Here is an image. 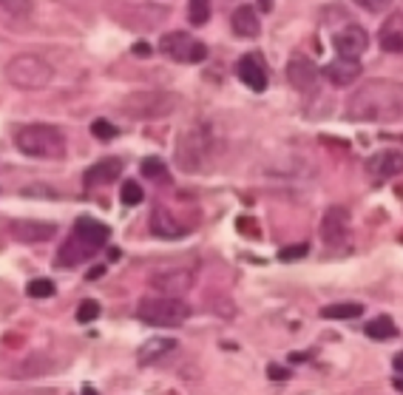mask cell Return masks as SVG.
<instances>
[{
	"mask_svg": "<svg viewBox=\"0 0 403 395\" xmlns=\"http://www.w3.org/2000/svg\"><path fill=\"white\" fill-rule=\"evenodd\" d=\"M173 350H176V339L153 336V339H148V341L136 350V361H139V367H151V364L162 361L168 353H173Z\"/></svg>",
	"mask_w": 403,
	"mask_h": 395,
	"instance_id": "cell-18",
	"label": "cell"
},
{
	"mask_svg": "<svg viewBox=\"0 0 403 395\" xmlns=\"http://www.w3.org/2000/svg\"><path fill=\"white\" fill-rule=\"evenodd\" d=\"M139 171H142V176H148L151 182H159V185L168 182V168H165V162H162L159 156H148V159H142Z\"/></svg>",
	"mask_w": 403,
	"mask_h": 395,
	"instance_id": "cell-25",
	"label": "cell"
},
{
	"mask_svg": "<svg viewBox=\"0 0 403 395\" xmlns=\"http://www.w3.org/2000/svg\"><path fill=\"white\" fill-rule=\"evenodd\" d=\"M361 313H364V307H361V304H355V301L327 304V307L321 310V316H324V319H335V321H344V319H355V316H361Z\"/></svg>",
	"mask_w": 403,
	"mask_h": 395,
	"instance_id": "cell-24",
	"label": "cell"
},
{
	"mask_svg": "<svg viewBox=\"0 0 403 395\" xmlns=\"http://www.w3.org/2000/svg\"><path fill=\"white\" fill-rule=\"evenodd\" d=\"M392 364H395V370H398V373H403V353H398V356L392 359Z\"/></svg>",
	"mask_w": 403,
	"mask_h": 395,
	"instance_id": "cell-35",
	"label": "cell"
},
{
	"mask_svg": "<svg viewBox=\"0 0 403 395\" xmlns=\"http://www.w3.org/2000/svg\"><path fill=\"white\" fill-rule=\"evenodd\" d=\"M236 74H239V80H242L248 89H253V91H265V89H267V69H265V63H262L259 54H245V57L236 63Z\"/></svg>",
	"mask_w": 403,
	"mask_h": 395,
	"instance_id": "cell-12",
	"label": "cell"
},
{
	"mask_svg": "<svg viewBox=\"0 0 403 395\" xmlns=\"http://www.w3.org/2000/svg\"><path fill=\"white\" fill-rule=\"evenodd\" d=\"M321 239H324L327 245H332V248H338V245H344V242L350 239V211H347V208L335 205V208H330V211L324 214Z\"/></svg>",
	"mask_w": 403,
	"mask_h": 395,
	"instance_id": "cell-9",
	"label": "cell"
},
{
	"mask_svg": "<svg viewBox=\"0 0 403 395\" xmlns=\"http://www.w3.org/2000/svg\"><path fill=\"white\" fill-rule=\"evenodd\" d=\"M216 139L208 126H190L176 136L173 142V156H176V165L188 174H196V171H205L210 165V159L216 156Z\"/></svg>",
	"mask_w": 403,
	"mask_h": 395,
	"instance_id": "cell-2",
	"label": "cell"
},
{
	"mask_svg": "<svg viewBox=\"0 0 403 395\" xmlns=\"http://www.w3.org/2000/svg\"><path fill=\"white\" fill-rule=\"evenodd\" d=\"M381 49L389 54H401L403 51V11H395L387 17V23L381 26Z\"/></svg>",
	"mask_w": 403,
	"mask_h": 395,
	"instance_id": "cell-19",
	"label": "cell"
},
{
	"mask_svg": "<svg viewBox=\"0 0 403 395\" xmlns=\"http://www.w3.org/2000/svg\"><path fill=\"white\" fill-rule=\"evenodd\" d=\"M151 234H153V236H159V239H179V236H185V234H188V228H185V225H179V222L168 214V208L156 205V208L151 211Z\"/></svg>",
	"mask_w": 403,
	"mask_h": 395,
	"instance_id": "cell-17",
	"label": "cell"
},
{
	"mask_svg": "<svg viewBox=\"0 0 403 395\" xmlns=\"http://www.w3.org/2000/svg\"><path fill=\"white\" fill-rule=\"evenodd\" d=\"M94 319H100V301H94V299L80 301V307H77V321H80V324H88V321H94Z\"/></svg>",
	"mask_w": 403,
	"mask_h": 395,
	"instance_id": "cell-29",
	"label": "cell"
},
{
	"mask_svg": "<svg viewBox=\"0 0 403 395\" xmlns=\"http://www.w3.org/2000/svg\"><path fill=\"white\" fill-rule=\"evenodd\" d=\"M120 199H123V205H139L142 199H145V194H142V188H139V182H123V191H120Z\"/></svg>",
	"mask_w": 403,
	"mask_h": 395,
	"instance_id": "cell-30",
	"label": "cell"
},
{
	"mask_svg": "<svg viewBox=\"0 0 403 395\" xmlns=\"http://www.w3.org/2000/svg\"><path fill=\"white\" fill-rule=\"evenodd\" d=\"M188 17L193 26H205L210 20V0H188Z\"/></svg>",
	"mask_w": 403,
	"mask_h": 395,
	"instance_id": "cell-26",
	"label": "cell"
},
{
	"mask_svg": "<svg viewBox=\"0 0 403 395\" xmlns=\"http://www.w3.org/2000/svg\"><path fill=\"white\" fill-rule=\"evenodd\" d=\"M364 333H367L369 339H375V341H389V339L398 336V327H395V321H392L389 316H378V319L367 321Z\"/></svg>",
	"mask_w": 403,
	"mask_h": 395,
	"instance_id": "cell-23",
	"label": "cell"
},
{
	"mask_svg": "<svg viewBox=\"0 0 403 395\" xmlns=\"http://www.w3.org/2000/svg\"><path fill=\"white\" fill-rule=\"evenodd\" d=\"M54 69L40 54H17L6 63V80L20 91H40L51 83Z\"/></svg>",
	"mask_w": 403,
	"mask_h": 395,
	"instance_id": "cell-4",
	"label": "cell"
},
{
	"mask_svg": "<svg viewBox=\"0 0 403 395\" xmlns=\"http://www.w3.org/2000/svg\"><path fill=\"white\" fill-rule=\"evenodd\" d=\"M372 176H395L403 171V154L401 151H381L367 162Z\"/></svg>",
	"mask_w": 403,
	"mask_h": 395,
	"instance_id": "cell-22",
	"label": "cell"
},
{
	"mask_svg": "<svg viewBox=\"0 0 403 395\" xmlns=\"http://www.w3.org/2000/svg\"><path fill=\"white\" fill-rule=\"evenodd\" d=\"M259 9H262V11H270V9H272V0H259Z\"/></svg>",
	"mask_w": 403,
	"mask_h": 395,
	"instance_id": "cell-37",
	"label": "cell"
},
{
	"mask_svg": "<svg viewBox=\"0 0 403 395\" xmlns=\"http://www.w3.org/2000/svg\"><path fill=\"white\" fill-rule=\"evenodd\" d=\"M123 174V159H117V156H108V159H100V162H94L86 174H83V185L86 188H100V185H108V182H114L117 176Z\"/></svg>",
	"mask_w": 403,
	"mask_h": 395,
	"instance_id": "cell-14",
	"label": "cell"
},
{
	"mask_svg": "<svg viewBox=\"0 0 403 395\" xmlns=\"http://www.w3.org/2000/svg\"><path fill=\"white\" fill-rule=\"evenodd\" d=\"M287 80L295 91H315L318 86V69L307 57H292L287 63Z\"/></svg>",
	"mask_w": 403,
	"mask_h": 395,
	"instance_id": "cell-11",
	"label": "cell"
},
{
	"mask_svg": "<svg viewBox=\"0 0 403 395\" xmlns=\"http://www.w3.org/2000/svg\"><path fill=\"white\" fill-rule=\"evenodd\" d=\"M54 290H57V287H54L51 279H34V281L26 284V293H29L31 299H51Z\"/></svg>",
	"mask_w": 403,
	"mask_h": 395,
	"instance_id": "cell-27",
	"label": "cell"
},
{
	"mask_svg": "<svg viewBox=\"0 0 403 395\" xmlns=\"http://www.w3.org/2000/svg\"><path fill=\"white\" fill-rule=\"evenodd\" d=\"M307 245H295V248H281L278 251V259L281 262H292V259H301V256H307Z\"/></svg>",
	"mask_w": 403,
	"mask_h": 395,
	"instance_id": "cell-32",
	"label": "cell"
},
{
	"mask_svg": "<svg viewBox=\"0 0 403 395\" xmlns=\"http://www.w3.org/2000/svg\"><path fill=\"white\" fill-rule=\"evenodd\" d=\"M355 3H358V6H364L367 11H384L392 0H355Z\"/></svg>",
	"mask_w": 403,
	"mask_h": 395,
	"instance_id": "cell-33",
	"label": "cell"
},
{
	"mask_svg": "<svg viewBox=\"0 0 403 395\" xmlns=\"http://www.w3.org/2000/svg\"><path fill=\"white\" fill-rule=\"evenodd\" d=\"M91 134H94L97 139L108 142V139H114V136H117V129H114L108 120H94V123H91Z\"/></svg>",
	"mask_w": 403,
	"mask_h": 395,
	"instance_id": "cell-31",
	"label": "cell"
},
{
	"mask_svg": "<svg viewBox=\"0 0 403 395\" xmlns=\"http://www.w3.org/2000/svg\"><path fill=\"white\" fill-rule=\"evenodd\" d=\"M103 273H106V267H94V270H91V273H88V279H100V276H103Z\"/></svg>",
	"mask_w": 403,
	"mask_h": 395,
	"instance_id": "cell-36",
	"label": "cell"
},
{
	"mask_svg": "<svg viewBox=\"0 0 403 395\" xmlns=\"http://www.w3.org/2000/svg\"><path fill=\"white\" fill-rule=\"evenodd\" d=\"M159 49L165 57L176 60V63H202L208 57V46L193 40L188 31H170L159 40Z\"/></svg>",
	"mask_w": 403,
	"mask_h": 395,
	"instance_id": "cell-7",
	"label": "cell"
},
{
	"mask_svg": "<svg viewBox=\"0 0 403 395\" xmlns=\"http://www.w3.org/2000/svg\"><path fill=\"white\" fill-rule=\"evenodd\" d=\"M97 254V248H91L86 239H80L74 231H71V236L66 239V245L60 248V254H57V262L63 264V267H77V264H83L86 259H91Z\"/></svg>",
	"mask_w": 403,
	"mask_h": 395,
	"instance_id": "cell-16",
	"label": "cell"
},
{
	"mask_svg": "<svg viewBox=\"0 0 403 395\" xmlns=\"http://www.w3.org/2000/svg\"><path fill=\"white\" fill-rule=\"evenodd\" d=\"M179 97L168 94V91H139L123 100V114H128L131 120H159L168 117L176 109Z\"/></svg>",
	"mask_w": 403,
	"mask_h": 395,
	"instance_id": "cell-6",
	"label": "cell"
},
{
	"mask_svg": "<svg viewBox=\"0 0 403 395\" xmlns=\"http://www.w3.org/2000/svg\"><path fill=\"white\" fill-rule=\"evenodd\" d=\"M57 234V228L51 222H31V219H20L11 225V236L23 245H37V242H46Z\"/></svg>",
	"mask_w": 403,
	"mask_h": 395,
	"instance_id": "cell-15",
	"label": "cell"
},
{
	"mask_svg": "<svg viewBox=\"0 0 403 395\" xmlns=\"http://www.w3.org/2000/svg\"><path fill=\"white\" fill-rule=\"evenodd\" d=\"M367 46H369V34H367V29L358 26V23H350L344 31L335 34V51H338V57L358 60V57L367 51Z\"/></svg>",
	"mask_w": 403,
	"mask_h": 395,
	"instance_id": "cell-10",
	"label": "cell"
},
{
	"mask_svg": "<svg viewBox=\"0 0 403 395\" xmlns=\"http://www.w3.org/2000/svg\"><path fill=\"white\" fill-rule=\"evenodd\" d=\"M74 234L80 236V239H86L91 248H103L106 242H108V225H103V222H97V219H91V216H83V219H77L74 222Z\"/></svg>",
	"mask_w": 403,
	"mask_h": 395,
	"instance_id": "cell-20",
	"label": "cell"
},
{
	"mask_svg": "<svg viewBox=\"0 0 403 395\" xmlns=\"http://www.w3.org/2000/svg\"><path fill=\"white\" fill-rule=\"evenodd\" d=\"M151 287H156L162 296H182L193 287V273L188 267H162L151 276Z\"/></svg>",
	"mask_w": 403,
	"mask_h": 395,
	"instance_id": "cell-8",
	"label": "cell"
},
{
	"mask_svg": "<svg viewBox=\"0 0 403 395\" xmlns=\"http://www.w3.org/2000/svg\"><path fill=\"white\" fill-rule=\"evenodd\" d=\"M80 395H100V393H97L94 387H86V390H83V393H80Z\"/></svg>",
	"mask_w": 403,
	"mask_h": 395,
	"instance_id": "cell-38",
	"label": "cell"
},
{
	"mask_svg": "<svg viewBox=\"0 0 403 395\" xmlns=\"http://www.w3.org/2000/svg\"><path fill=\"white\" fill-rule=\"evenodd\" d=\"M347 117L361 123H395L403 117V86L392 80L364 83L347 103Z\"/></svg>",
	"mask_w": 403,
	"mask_h": 395,
	"instance_id": "cell-1",
	"label": "cell"
},
{
	"mask_svg": "<svg viewBox=\"0 0 403 395\" xmlns=\"http://www.w3.org/2000/svg\"><path fill=\"white\" fill-rule=\"evenodd\" d=\"M0 9L11 17H29L31 14V0H0Z\"/></svg>",
	"mask_w": 403,
	"mask_h": 395,
	"instance_id": "cell-28",
	"label": "cell"
},
{
	"mask_svg": "<svg viewBox=\"0 0 403 395\" xmlns=\"http://www.w3.org/2000/svg\"><path fill=\"white\" fill-rule=\"evenodd\" d=\"M324 77L332 86L347 89V86H352L361 77V63L358 60H350V57H338V60H332V63L324 66Z\"/></svg>",
	"mask_w": 403,
	"mask_h": 395,
	"instance_id": "cell-13",
	"label": "cell"
},
{
	"mask_svg": "<svg viewBox=\"0 0 403 395\" xmlns=\"http://www.w3.org/2000/svg\"><path fill=\"white\" fill-rule=\"evenodd\" d=\"M267 376L272 379V381H287V379H290V373H287L284 367H278V364H270Z\"/></svg>",
	"mask_w": 403,
	"mask_h": 395,
	"instance_id": "cell-34",
	"label": "cell"
},
{
	"mask_svg": "<svg viewBox=\"0 0 403 395\" xmlns=\"http://www.w3.org/2000/svg\"><path fill=\"white\" fill-rule=\"evenodd\" d=\"M14 145L20 154L31 159H63L66 136L57 126H23L14 134Z\"/></svg>",
	"mask_w": 403,
	"mask_h": 395,
	"instance_id": "cell-3",
	"label": "cell"
},
{
	"mask_svg": "<svg viewBox=\"0 0 403 395\" xmlns=\"http://www.w3.org/2000/svg\"><path fill=\"white\" fill-rule=\"evenodd\" d=\"M230 26H233V31H236L239 37H259V31H262V17H259L256 9L242 6V9L233 11Z\"/></svg>",
	"mask_w": 403,
	"mask_h": 395,
	"instance_id": "cell-21",
	"label": "cell"
},
{
	"mask_svg": "<svg viewBox=\"0 0 403 395\" xmlns=\"http://www.w3.org/2000/svg\"><path fill=\"white\" fill-rule=\"evenodd\" d=\"M136 316L151 327H179L188 321L190 307L179 296H145L136 304Z\"/></svg>",
	"mask_w": 403,
	"mask_h": 395,
	"instance_id": "cell-5",
	"label": "cell"
}]
</instances>
